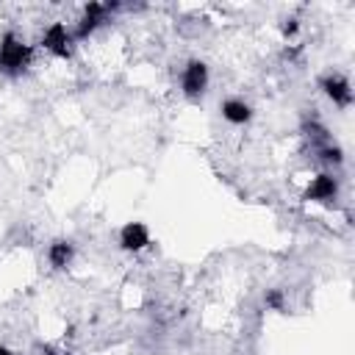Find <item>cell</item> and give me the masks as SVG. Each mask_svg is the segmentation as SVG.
<instances>
[{
    "label": "cell",
    "mask_w": 355,
    "mask_h": 355,
    "mask_svg": "<svg viewBox=\"0 0 355 355\" xmlns=\"http://www.w3.org/2000/svg\"><path fill=\"white\" fill-rule=\"evenodd\" d=\"M33 61V47L19 39L14 31H6L0 36V72L8 78L22 75Z\"/></svg>",
    "instance_id": "6da1fadb"
},
{
    "label": "cell",
    "mask_w": 355,
    "mask_h": 355,
    "mask_svg": "<svg viewBox=\"0 0 355 355\" xmlns=\"http://www.w3.org/2000/svg\"><path fill=\"white\" fill-rule=\"evenodd\" d=\"M180 89L189 100H197L202 97V92L208 89V64L205 61H189L180 72Z\"/></svg>",
    "instance_id": "7a4b0ae2"
},
{
    "label": "cell",
    "mask_w": 355,
    "mask_h": 355,
    "mask_svg": "<svg viewBox=\"0 0 355 355\" xmlns=\"http://www.w3.org/2000/svg\"><path fill=\"white\" fill-rule=\"evenodd\" d=\"M319 89L324 92L327 100H333V105H338V108H349L352 105V86H349L347 75L327 72V75L319 78Z\"/></svg>",
    "instance_id": "3957f363"
},
{
    "label": "cell",
    "mask_w": 355,
    "mask_h": 355,
    "mask_svg": "<svg viewBox=\"0 0 355 355\" xmlns=\"http://www.w3.org/2000/svg\"><path fill=\"white\" fill-rule=\"evenodd\" d=\"M116 8V3H89L86 8H83V17L78 19V25H75V33H72V39H86L89 33H94L105 19H108V14Z\"/></svg>",
    "instance_id": "277c9868"
},
{
    "label": "cell",
    "mask_w": 355,
    "mask_h": 355,
    "mask_svg": "<svg viewBox=\"0 0 355 355\" xmlns=\"http://www.w3.org/2000/svg\"><path fill=\"white\" fill-rule=\"evenodd\" d=\"M305 200H311V202H322V205L336 202V200H338V178L330 175V172H319V175L308 183V189H305Z\"/></svg>",
    "instance_id": "5b68a950"
},
{
    "label": "cell",
    "mask_w": 355,
    "mask_h": 355,
    "mask_svg": "<svg viewBox=\"0 0 355 355\" xmlns=\"http://www.w3.org/2000/svg\"><path fill=\"white\" fill-rule=\"evenodd\" d=\"M69 44H72V33L67 31L64 22H53V25L42 33V47H44L47 53L58 55V58H69V53H72Z\"/></svg>",
    "instance_id": "8992f818"
},
{
    "label": "cell",
    "mask_w": 355,
    "mask_h": 355,
    "mask_svg": "<svg viewBox=\"0 0 355 355\" xmlns=\"http://www.w3.org/2000/svg\"><path fill=\"white\" fill-rule=\"evenodd\" d=\"M119 247L125 252H141L144 247H150V230L144 222H128L119 230Z\"/></svg>",
    "instance_id": "52a82bcc"
},
{
    "label": "cell",
    "mask_w": 355,
    "mask_h": 355,
    "mask_svg": "<svg viewBox=\"0 0 355 355\" xmlns=\"http://www.w3.org/2000/svg\"><path fill=\"white\" fill-rule=\"evenodd\" d=\"M219 111H222V119L230 122V125H247L252 119V105L241 97H227L219 105Z\"/></svg>",
    "instance_id": "ba28073f"
},
{
    "label": "cell",
    "mask_w": 355,
    "mask_h": 355,
    "mask_svg": "<svg viewBox=\"0 0 355 355\" xmlns=\"http://www.w3.org/2000/svg\"><path fill=\"white\" fill-rule=\"evenodd\" d=\"M72 258H75V244L72 241L58 239V241H53L47 247V261H50L53 269H67L72 263Z\"/></svg>",
    "instance_id": "9c48e42d"
},
{
    "label": "cell",
    "mask_w": 355,
    "mask_h": 355,
    "mask_svg": "<svg viewBox=\"0 0 355 355\" xmlns=\"http://www.w3.org/2000/svg\"><path fill=\"white\" fill-rule=\"evenodd\" d=\"M263 305L272 308V311H286V297H283V291H280V288H269V291L263 294Z\"/></svg>",
    "instance_id": "30bf717a"
},
{
    "label": "cell",
    "mask_w": 355,
    "mask_h": 355,
    "mask_svg": "<svg viewBox=\"0 0 355 355\" xmlns=\"http://www.w3.org/2000/svg\"><path fill=\"white\" fill-rule=\"evenodd\" d=\"M283 33H286V36L297 33V19H286V25H283Z\"/></svg>",
    "instance_id": "8fae6325"
},
{
    "label": "cell",
    "mask_w": 355,
    "mask_h": 355,
    "mask_svg": "<svg viewBox=\"0 0 355 355\" xmlns=\"http://www.w3.org/2000/svg\"><path fill=\"white\" fill-rule=\"evenodd\" d=\"M0 355H17V352H11V349H6V347H0Z\"/></svg>",
    "instance_id": "7c38bea8"
}]
</instances>
